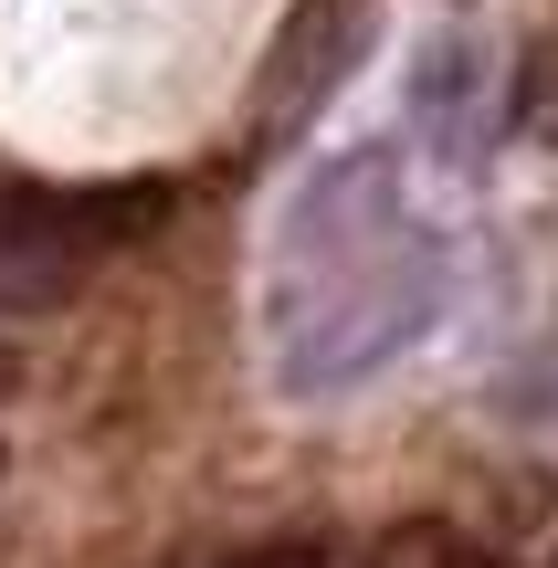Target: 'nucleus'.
<instances>
[{
  "label": "nucleus",
  "instance_id": "4",
  "mask_svg": "<svg viewBox=\"0 0 558 568\" xmlns=\"http://www.w3.org/2000/svg\"><path fill=\"white\" fill-rule=\"evenodd\" d=\"M0 485H11V443H0Z\"/></svg>",
  "mask_w": 558,
  "mask_h": 568
},
{
  "label": "nucleus",
  "instance_id": "5",
  "mask_svg": "<svg viewBox=\"0 0 558 568\" xmlns=\"http://www.w3.org/2000/svg\"><path fill=\"white\" fill-rule=\"evenodd\" d=\"M0 389H11V358H0Z\"/></svg>",
  "mask_w": 558,
  "mask_h": 568
},
{
  "label": "nucleus",
  "instance_id": "1",
  "mask_svg": "<svg viewBox=\"0 0 558 568\" xmlns=\"http://www.w3.org/2000/svg\"><path fill=\"white\" fill-rule=\"evenodd\" d=\"M517 126H538V138H558V42H538L517 74Z\"/></svg>",
  "mask_w": 558,
  "mask_h": 568
},
{
  "label": "nucleus",
  "instance_id": "3",
  "mask_svg": "<svg viewBox=\"0 0 558 568\" xmlns=\"http://www.w3.org/2000/svg\"><path fill=\"white\" fill-rule=\"evenodd\" d=\"M433 568H506V558H485V548H443Z\"/></svg>",
  "mask_w": 558,
  "mask_h": 568
},
{
  "label": "nucleus",
  "instance_id": "2",
  "mask_svg": "<svg viewBox=\"0 0 558 568\" xmlns=\"http://www.w3.org/2000/svg\"><path fill=\"white\" fill-rule=\"evenodd\" d=\"M232 568H327V548L316 537H264V548H243Z\"/></svg>",
  "mask_w": 558,
  "mask_h": 568
}]
</instances>
